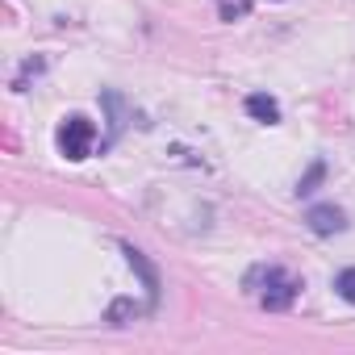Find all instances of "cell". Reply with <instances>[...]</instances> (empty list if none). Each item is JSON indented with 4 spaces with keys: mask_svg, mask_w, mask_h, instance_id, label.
Instances as JSON below:
<instances>
[{
    "mask_svg": "<svg viewBox=\"0 0 355 355\" xmlns=\"http://www.w3.org/2000/svg\"><path fill=\"white\" fill-rule=\"evenodd\" d=\"M92 142H96V125L88 121V117H67L63 125H59V150L71 159V163H80V159H88L92 155Z\"/></svg>",
    "mask_w": 355,
    "mask_h": 355,
    "instance_id": "cell-1",
    "label": "cell"
},
{
    "mask_svg": "<svg viewBox=\"0 0 355 355\" xmlns=\"http://www.w3.org/2000/svg\"><path fill=\"white\" fill-rule=\"evenodd\" d=\"M297 288H301V284H297L288 272L268 268V276H263V293H259V305H263V309H288L293 297H297Z\"/></svg>",
    "mask_w": 355,
    "mask_h": 355,
    "instance_id": "cell-2",
    "label": "cell"
},
{
    "mask_svg": "<svg viewBox=\"0 0 355 355\" xmlns=\"http://www.w3.org/2000/svg\"><path fill=\"white\" fill-rule=\"evenodd\" d=\"M305 226H309L313 234H338V230H347V214H343L338 205H313V209L305 214Z\"/></svg>",
    "mask_w": 355,
    "mask_h": 355,
    "instance_id": "cell-3",
    "label": "cell"
},
{
    "mask_svg": "<svg viewBox=\"0 0 355 355\" xmlns=\"http://www.w3.org/2000/svg\"><path fill=\"white\" fill-rule=\"evenodd\" d=\"M247 113L255 121H263V125H276L280 121V101L268 96V92H255V96H247Z\"/></svg>",
    "mask_w": 355,
    "mask_h": 355,
    "instance_id": "cell-4",
    "label": "cell"
},
{
    "mask_svg": "<svg viewBox=\"0 0 355 355\" xmlns=\"http://www.w3.org/2000/svg\"><path fill=\"white\" fill-rule=\"evenodd\" d=\"M121 251H125V259H130V268H134V272L142 276V284H146V293L155 297V293H159V276H155V268H150V263L142 259V251H134V247H121Z\"/></svg>",
    "mask_w": 355,
    "mask_h": 355,
    "instance_id": "cell-5",
    "label": "cell"
},
{
    "mask_svg": "<svg viewBox=\"0 0 355 355\" xmlns=\"http://www.w3.org/2000/svg\"><path fill=\"white\" fill-rule=\"evenodd\" d=\"M322 175H326V163H322V159H313V163H309V171L301 175V184H297V197H309V193L322 184Z\"/></svg>",
    "mask_w": 355,
    "mask_h": 355,
    "instance_id": "cell-6",
    "label": "cell"
},
{
    "mask_svg": "<svg viewBox=\"0 0 355 355\" xmlns=\"http://www.w3.org/2000/svg\"><path fill=\"white\" fill-rule=\"evenodd\" d=\"M334 293H338L343 301H351V305H355V268H343V272L334 276Z\"/></svg>",
    "mask_w": 355,
    "mask_h": 355,
    "instance_id": "cell-7",
    "label": "cell"
},
{
    "mask_svg": "<svg viewBox=\"0 0 355 355\" xmlns=\"http://www.w3.org/2000/svg\"><path fill=\"white\" fill-rule=\"evenodd\" d=\"M138 313H142V305H138V301H113L109 322H125V318H138Z\"/></svg>",
    "mask_w": 355,
    "mask_h": 355,
    "instance_id": "cell-8",
    "label": "cell"
},
{
    "mask_svg": "<svg viewBox=\"0 0 355 355\" xmlns=\"http://www.w3.org/2000/svg\"><path fill=\"white\" fill-rule=\"evenodd\" d=\"M222 13H226V17H243V13H247V5H226Z\"/></svg>",
    "mask_w": 355,
    "mask_h": 355,
    "instance_id": "cell-9",
    "label": "cell"
}]
</instances>
